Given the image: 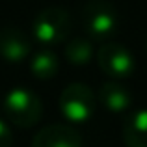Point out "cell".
<instances>
[{
  "label": "cell",
  "mask_w": 147,
  "mask_h": 147,
  "mask_svg": "<svg viewBox=\"0 0 147 147\" xmlns=\"http://www.w3.org/2000/svg\"><path fill=\"white\" fill-rule=\"evenodd\" d=\"M32 147H82V136L71 125H49L34 136Z\"/></svg>",
  "instance_id": "52a82bcc"
},
{
  "label": "cell",
  "mask_w": 147,
  "mask_h": 147,
  "mask_svg": "<svg viewBox=\"0 0 147 147\" xmlns=\"http://www.w3.org/2000/svg\"><path fill=\"white\" fill-rule=\"evenodd\" d=\"M13 144V134H11V129L7 127L6 121L0 119V147H11Z\"/></svg>",
  "instance_id": "7c38bea8"
},
{
  "label": "cell",
  "mask_w": 147,
  "mask_h": 147,
  "mask_svg": "<svg viewBox=\"0 0 147 147\" xmlns=\"http://www.w3.org/2000/svg\"><path fill=\"white\" fill-rule=\"evenodd\" d=\"M99 100L108 112H125L132 104V95L125 86L117 84L115 80H108V82L100 84L99 88Z\"/></svg>",
  "instance_id": "ba28073f"
},
{
  "label": "cell",
  "mask_w": 147,
  "mask_h": 147,
  "mask_svg": "<svg viewBox=\"0 0 147 147\" xmlns=\"http://www.w3.org/2000/svg\"><path fill=\"white\" fill-rule=\"evenodd\" d=\"M63 54H65V60L71 65L82 67V65H88L93 60V45L86 37H73L65 45Z\"/></svg>",
  "instance_id": "8fae6325"
},
{
  "label": "cell",
  "mask_w": 147,
  "mask_h": 147,
  "mask_svg": "<svg viewBox=\"0 0 147 147\" xmlns=\"http://www.w3.org/2000/svg\"><path fill=\"white\" fill-rule=\"evenodd\" d=\"M123 142L127 147H147V110H136L125 119Z\"/></svg>",
  "instance_id": "9c48e42d"
},
{
  "label": "cell",
  "mask_w": 147,
  "mask_h": 147,
  "mask_svg": "<svg viewBox=\"0 0 147 147\" xmlns=\"http://www.w3.org/2000/svg\"><path fill=\"white\" fill-rule=\"evenodd\" d=\"M82 21L91 39H108L117 28V9L108 0H91L84 7Z\"/></svg>",
  "instance_id": "277c9868"
},
{
  "label": "cell",
  "mask_w": 147,
  "mask_h": 147,
  "mask_svg": "<svg viewBox=\"0 0 147 147\" xmlns=\"http://www.w3.org/2000/svg\"><path fill=\"white\" fill-rule=\"evenodd\" d=\"M60 112L71 123H86L95 112V95L86 84H69L60 93Z\"/></svg>",
  "instance_id": "3957f363"
},
{
  "label": "cell",
  "mask_w": 147,
  "mask_h": 147,
  "mask_svg": "<svg viewBox=\"0 0 147 147\" xmlns=\"http://www.w3.org/2000/svg\"><path fill=\"white\" fill-rule=\"evenodd\" d=\"M71 28H73L71 15L63 7L56 6L39 11L32 22V34L36 41L45 45L47 49L63 43L71 34Z\"/></svg>",
  "instance_id": "7a4b0ae2"
},
{
  "label": "cell",
  "mask_w": 147,
  "mask_h": 147,
  "mask_svg": "<svg viewBox=\"0 0 147 147\" xmlns=\"http://www.w3.org/2000/svg\"><path fill=\"white\" fill-rule=\"evenodd\" d=\"M30 71L37 80H50L60 71V60L50 49H41L30 60Z\"/></svg>",
  "instance_id": "30bf717a"
},
{
  "label": "cell",
  "mask_w": 147,
  "mask_h": 147,
  "mask_svg": "<svg viewBox=\"0 0 147 147\" xmlns=\"http://www.w3.org/2000/svg\"><path fill=\"white\" fill-rule=\"evenodd\" d=\"M97 63L112 78H129L134 73V56L121 43H104L97 52Z\"/></svg>",
  "instance_id": "5b68a950"
},
{
  "label": "cell",
  "mask_w": 147,
  "mask_h": 147,
  "mask_svg": "<svg viewBox=\"0 0 147 147\" xmlns=\"http://www.w3.org/2000/svg\"><path fill=\"white\" fill-rule=\"evenodd\" d=\"M4 114L19 129L37 125L43 115V102L34 91L26 88H13L4 97Z\"/></svg>",
  "instance_id": "6da1fadb"
},
{
  "label": "cell",
  "mask_w": 147,
  "mask_h": 147,
  "mask_svg": "<svg viewBox=\"0 0 147 147\" xmlns=\"http://www.w3.org/2000/svg\"><path fill=\"white\" fill-rule=\"evenodd\" d=\"M32 52V43L21 28L4 26L0 30V58L7 63H21Z\"/></svg>",
  "instance_id": "8992f818"
}]
</instances>
